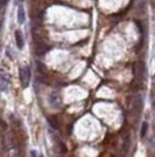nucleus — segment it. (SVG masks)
<instances>
[{
	"label": "nucleus",
	"mask_w": 155,
	"mask_h": 157,
	"mask_svg": "<svg viewBox=\"0 0 155 157\" xmlns=\"http://www.w3.org/2000/svg\"><path fill=\"white\" fill-rule=\"evenodd\" d=\"M26 20V13H25V9H23V6L20 5L18 7V22L19 24H23Z\"/></svg>",
	"instance_id": "obj_5"
},
{
	"label": "nucleus",
	"mask_w": 155,
	"mask_h": 157,
	"mask_svg": "<svg viewBox=\"0 0 155 157\" xmlns=\"http://www.w3.org/2000/svg\"><path fill=\"white\" fill-rule=\"evenodd\" d=\"M14 36H15V41H16V46H18V48H19V49H22V48H23L25 42H23V36H22L21 31H19V29H18V31H15Z\"/></svg>",
	"instance_id": "obj_4"
},
{
	"label": "nucleus",
	"mask_w": 155,
	"mask_h": 157,
	"mask_svg": "<svg viewBox=\"0 0 155 157\" xmlns=\"http://www.w3.org/2000/svg\"><path fill=\"white\" fill-rule=\"evenodd\" d=\"M7 86H8V80L6 78L5 73H1V90L5 91L7 89Z\"/></svg>",
	"instance_id": "obj_7"
},
{
	"label": "nucleus",
	"mask_w": 155,
	"mask_h": 157,
	"mask_svg": "<svg viewBox=\"0 0 155 157\" xmlns=\"http://www.w3.org/2000/svg\"><path fill=\"white\" fill-rule=\"evenodd\" d=\"M147 130H148V123L147 122H144L142 123V126H141V137H145L146 136V133H147Z\"/></svg>",
	"instance_id": "obj_8"
},
{
	"label": "nucleus",
	"mask_w": 155,
	"mask_h": 157,
	"mask_svg": "<svg viewBox=\"0 0 155 157\" xmlns=\"http://www.w3.org/2000/svg\"><path fill=\"white\" fill-rule=\"evenodd\" d=\"M30 156L32 157H36V153L33 150V151H30Z\"/></svg>",
	"instance_id": "obj_11"
},
{
	"label": "nucleus",
	"mask_w": 155,
	"mask_h": 157,
	"mask_svg": "<svg viewBox=\"0 0 155 157\" xmlns=\"http://www.w3.org/2000/svg\"><path fill=\"white\" fill-rule=\"evenodd\" d=\"M128 147H130V136L126 135V136H125V146H124V150L127 151V150H128Z\"/></svg>",
	"instance_id": "obj_9"
},
{
	"label": "nucleus",
	"mask_w": 155,
	"mask_h": 157,
	"mask_svg": "<svg viewBox=\"0 0 155 157\" xmlns=\"http://www.w3.org/2000/svg\"><path fill=\"white\" fill-rule=\"evenodd\" d=\"M49 49H50V47L44 42H36L35 44V54L36 55H43Z\"/></svg>",
	"instance_id": "obj_2"
},
{
	"label": "nucleus",
	"mask_w": 155,
	"mask_h": 157,
	"mask_svg": "<svg viewBox=\"0 0 155 157\" xmlns=\"http://www.w3.org/2000/svg\"><path fill=\"white\" fill-rule=\"evenodd\" d=\"M20 81L23 88H27L30 81V69L28 66H25L20 68Z\"/></svg>",
	"instance_id": "obj_1"
},
{
	"label": "nucleus",
	"mask_w": 155,
	"mask_h": 157,
	"mask_svg": "<svg viewBox=\"0 0 155 157\" xmlns=\"http://www.w3.org/2000/svg\"><path fill=\"white\" fill-rule=\"evenodd\" d=\"M151 4H152V7L155 9V0H151Z\"/></svg>",
	"instance_id": "obj_12"
},
{
	"label": "nucleus",
	"mask_w": 155,
	"mask_h": 157,
	"mask_svg": "<svg viewBox=\"0 0 155 157\" xmlns=\"http://www.w3.org/2000/svg\"><path fill=\"white\" fill-rule=\"evenodd\" d=\"M37 157H43V156H42V155H41V154H40V155H39V156H37Z\"/></svg>",
	"instance_id": "obj_13"
},
{
	"label": "nucleus",
	"mask_w": 155,
	"mask_h": 157,
	"mask_svg": "<svg viewBox=\"0 0 155 157\" xmlns=\"http://www.w3.org/2000/svg\"><path fill=\"white\" fill-rule=\"evenodd\" d=\"M60 146H61V149H62V153H66V151H67V148L64 147V144H63V143H61Z\"/></svg>",
	"instance_id": "obj_10"
},
{
	"label": "nucleus",
	"mask_w": 155,
	"mask_h": 157,
	"mask_svg": "<svg viewBox=\"0 0 155 157\" xmlns=\"http://www.w3.org/2000/svg\"><path fill=\"white\" fill-rule=\"evenodd\" d=\"M49 103L54 107H58L61 104V97L56 91H53L49 96Z\"/></svg>",
	"instance_id": "obj_3"
},
{
	"label": "nucleus",
	"mask_w": 155,
	"mask_h": 157,
	"mask_svg": "<svg viewBox=\"0 0 155 157\" xmlns=\"http://www.w3.org/2000/svg\"><path fill=\"white\" fill-rule=\"evenodd\" d=\"M48 123L50 124V127L53 129H58V121L56 118V116H50L48 117Z\"/></svg>",
	"instance_id": "obj_6"
}]
</instances>
